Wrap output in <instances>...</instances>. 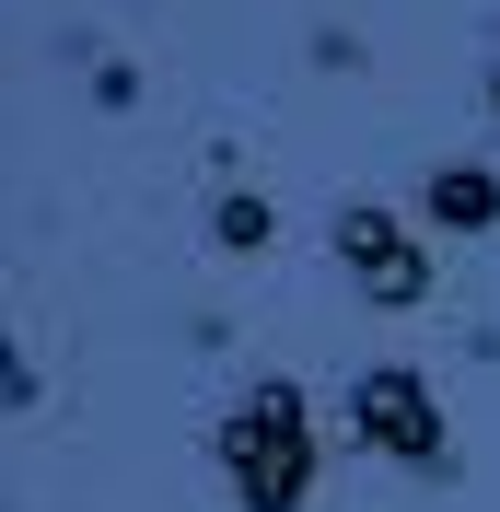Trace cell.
Wrapping results in <instances>:
<instances>
[{
	"instance_id": "5",
	"label": "cell",
	"mask_w": 500,
	"mask_h": 512,
	"mask_svg": "<svg viewBox=\"0 0 500 512\" xmlns=\"http://www.w3.org/2000/svg\"><path fill=\"white\" fill-rule=\"evenodd\" d=\"M210 245L221 256H268V245H280V210H268L256 187H221L210 198Z\"/></svg>"
},
{
	"instance_id": "3",
	"label": "cell",
	"mask_w": 500,
	"mask_h": 512,
	"mask_svg": "<svg viewBox=\"0 0 500 512\" xmlns=\"http://www.w3.org/2000/svg\"><path fill=\"white\" fill-rule=\"evenodd\" d=\"M431 222H407V210H384V198H338V222H326V245H338L349 291L373 303V315H419L431 303V245H419Z\"/></svg>"
},
{
	"instance_id": "4",
	"label": "cell",
	"mask_w": 500,
	"mask_h": 512,
	"mask_svg": "<svg viewBox=\"0 0 500 512\" xmlns=\"http://www.w3.org/2000/svg\"><path fill=\"white\" fill-rule=\"evenodd\" d=\"M419 222H431V233H500V163L442 152L431 175H419Z\"/></svg>"
},
{
	"instance_id": "2",
	"label": "cell",
	"mask_w": 500,
	"mask_h": 512,
	"mask_svg": "<svg viewBox=\"0 0 500 512\" xmlns=\"http://www.w3.org/2000/svg\"><path fill=\"white\" fill-rule=\"evenodd\" d=\"M349 443L384 454V466H407L419 489H454V419H442V384L419 373V361H361L349 373Z\"/></svg>"
},
{
	"instance_id": "1",
	"label": "cell",
	"mask_w": 500,
	"mask_h": 512,
	"mask_svg": "<svg viewBox=\"0 0 500 512\" xmlns=\"http://www.w3.org/2000/svg\"><path fill=\"white\" fill-rule=\"evenodd\" d=\"M210 454H221L233 512H303V501H314V466H326V443H314V396H303L291 373H256L245 396L221 408Z\"/></svg>"
},
{
	"instance_id": "6",
	"label": "cell",
	"mask_w": 500,
	"mask_h": 512,
	"mask_svg": "<svg viewBox=\"0 0 500 512\" xmlns=\"http://www.w3.org/2000/svg\"><path fill=\"white\" fill-rule=\"evenodd\" d=\"M477 94H489V117H500V59H489V82H477Z\"/></svg>"
}]
</instances>
